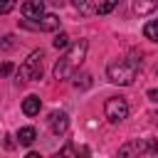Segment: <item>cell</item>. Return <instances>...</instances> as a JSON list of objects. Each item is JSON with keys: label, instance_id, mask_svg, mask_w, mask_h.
Wrapping results in <instances>:
<instances>
[{"label": "cell", "instance_id": "cell-9", "mask_svg": "<svg viewBox=\"0 0 158 158\" xmlns=\"http://www.w3.org/2000/svg\"><path fill=\"white\" fill-rule=\"evenodd\" d=\"M49 126H52V133H64V131H67V126H69L67 114H62V111L57 114V111H54V114L49 116Z\"/></svg>", "mask_w": 158, "mask_h": 158}, {"label": "cell", "instance_id": "cell-1", "mask_svg": "<svg viewBox=\"0 0 158 158\" xmlns=\"http://www.w3.org/2000/svg\"><path fill=\"white\" fill-rule=\"evenodd\" d=\"M84 54H86V40H79V42H74L72 47H67V52H64V57L54 64V79H67L69 74H74V69L81 64V59H84Z\"/></svg>", "mask_w": 158, "mask_h": 158}, {"label": "cell", "instance_id": "cell-8", "mask_svg": "<svg viewBox=\"0 0 158 158\" xmlns=\"http://www.w3.org/2000/svg\"><path fill=\"white\" fill-rule=\"evenodd\" d=\"M35 27L42 30V32H54V30L59 27V17H57V15H40Z\"/></svg>", "mask_w": 158, "mask_h": 158}, {"label": "cell", "instance_id": "cell-12", "mask_svg": "<svg viewBox=\"0 0 158 158\" xmlns=\"http://www.w3.org/2000/svg\"><path fill=\"white\" fill-rule=\"evenodd\" d=\"M72 7L79 10L81 15H91V12H96V5H94L91 0H72Z\"/></svg>", "mask_w": 158, "mask_h": 158}, {"label": "cell", "instance_id": "cell-4", "mask_svg": "<svg viewBox=\"0 0 158 158\" xmlns=\"http://www.w3.org/2000/svg\"><path fill=\"white\" fill-rule=\"evenodd\" d=\"M118 153H121V156H131V153H138V156H153V153H158V141H153V138H136V141L126 143Z\"/></svg>", "mask_w": 158, "mask_h": 158}, {"label": "cell", "instance_id": "cell-15", "mask_svg": "<svg viewBox=\"0 0 158 158\" xmlns=\"http://www.w3.org/2000/svg\"><path fill=\"white\" fill-rule=\"evenodd\" d=\"M116 5H118V0H104V2L96 7V12H99V15H109V12H111Z\"/></svg>", "mask_w": 158, "mask_h": 158}, {"label": "cell", "instance_id": "cell-16", "mask_svg": "<svg viewBox=\"0 0 158 158\" xmlns=\"http://www.w3.org/2000/svg\"><path fill=\"white\" fill-rule=\"evenodd\" d=\"M74 86H77V89H89V86H91V77H89V74L77 77V79H74Z\"/></svg>", "mask_w": 158, "mask_h": 158}, {"label": "cell", "instance_id": "cell-2", "mask_svg": "<svg viewBox=\"0 0 158 158\" xmlns=\"http://www.w3.org/2000/svg\"><path fill=\"white\" fill-rule=\"evenodd\" d=\"M136 72H138V62H136V59H118V62L109 64V69H106L109 79H111L114 84H121V86L133 84Z\"/></svg>", "mask_w": 158, "mask_h": 158}, {"label": "cell", "instance_id": "cell-18", "mask_svg": "<svg viewBox=\"0 0 158 158\" xmlns=\"http://www.w3.org/2000/svg\"><path fill=\"white\" fill-rule=\"evenodd\" d=\"M12 40H15L12 35H5V37L0 40V49H12V47H15V42H12Z\"/></svg>", "mask_w": 158, "mask_h": 158}, {"label": "cell", "instance_id": "cell-19", "mask_svg": "<svg viewBox=\"0 0 158 158\" xmlns=\"http://www.w3.org/2000/svg\"><path fill=\"white\" fill-rule=\"evenodd\" d=\"M10 72H12V64H10V62H5V64L0 67V79H5V77H7Z\"/></svg>", "mask_w": 158, "mask_h": 158}, {"label": "cell", "instance_id": "cell-20", "mask_svg": "<svg viewBox=\"0 0 158 158\" xmlns=\"http://www.w3.org/2000/svg\"><path fill=\"white\" fill-rule=\"evenodd\" d=\"M148 99L151 101H158V89H148Z\"/></svg>", "mask_w": 158, "mask_h": 158}, {"label": "cell", "instance_id": "cell-13", "mask_svg": "<svg viewBox=\"0 0 158 158\" xmlns=\"http://www.w3.org/2000/svg\"><path fill=\"white\" fill-rule=\"evenodd\" d=\"M143 35H146L148 40L158 42V20H151V22H146V27H143Z\"/></svg>", "mask_w": 158, "mask_h": 158}, {"label": "cell", "instance_id": "cell-10", "mask_svg": "<svg viewBox=\"0 0 158 158\" xmlns=\"http://www.w3.org/2000/svg\"><path fill=\"white\" fill-rule=\"evenodd\" d=\"M35 138H37V133H35V128H32V126H25V128H20V131H17V141H20L22 146H32V143H35Z\"/></svg>", "mask_w": 158, "mask_h": 158}, {"label": "cell", "instance_id": "cell-17", "mask_svg": "<svg viewBox=\"0 0 158 158\" xmlns=\"http://www.w3.org/2000/svg\"><path fill=\"white\" fill-rule=\"evenodd\" d=\"M15 2H17V0H0V15H7V12L15 7Z\"/></svg>", "mask_w": 158, "mask_h": 158}, {"label": "cell", "instance_id": "cell-3", "mask_svg": "<svg viewBox=\"0 0 158 158\" xmlns=\"http://www.w3.org/2000/svg\"><path fill=\"white\" fill-rule=\"evenodd\" d=\"M42 59H44V52L42 49H35L17 69V77L22 81H35V79H42Z\"/></svg>", "mask_w": 158, "mask_h": 158}, {"label": "cell", "instance_id": "cell-5", "mask_svg": "<svg viewBox=\"0 0 158 158\" xmlns=\"http://www.w3.org/2000/svg\"><path fill=\"white\" fill-rule=\"evenodd\" d=\"M104 114L111 123H121L126 116H128V104L121 99V96H111L106 104H104Z\"/></svg>", "mask_w": 158, "mask_h": 158}, {"label": "cell", "instance_id": "cell-11", "mask_svg": "<svg viewBox=\"0 0 158 158\" xmlns=\"http://www.w3.org/2000/svg\"><path fill=\"white\" fill-rule=\"evenodd\" d=\"M22 111H25L27 116H37V114H40V99H37V96H27V99L22 101Z\"/></svg>", "mask_w": 158, "mask_h": 158}, {"label": "cell", "instance_id": "cell-7", "mask_svg": "<svg viewBox=\"0 0 158 158\" xmlns=\"http://www.w3.org/2000/svg\"><path fill=\"white\" fill-rule=\"evenodd\" d=\"M158 7V0H131L133 15H151Z\"/></svg>", "mask_w": 158, "mask_h": 158}, {"label": "cell", "instance_id": "cell-14", "mask_svg": "<svg viewBox=\"0 0 158 158\" xmlns=\"http://www.w3.org/2000/svg\"><path fill=\"white\" fill-rule=\"evenodd\" d=\"M52 44H54L57 49H67V47H69V35H67V32H59V35L52 40Z\"/></svg>", "mask_w": 158, "mask_h": 158}, {"label": "cell", "instance_id": "cell-21", "mask_svg": "<svg viewBox=\"0 0 158 158\" xmlns=\"http://www.w3.org/2000/svg\"><path fill=\"white\" fill-rule=\"evenodd\" d=\"M156 74H158V64H156Z\"/></svg>", "mask_w": 158, "mask_h": 158}, {"label": "cell", "instance_id": "cell-6", "mask_svg": "<svg viewBox=\"0 0 158 158\" xmlns=\"http://www.w3.org/2000/svg\"><path fill=\"white\" fill-rule=\"evenodd\" d=\"M22 15L27 20H37L40 15H44V0H27L22 5Z\"/></svg>", "mask_w": 158, "mask_h": 158}]
</instances>
